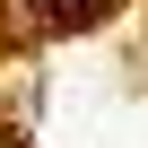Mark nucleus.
I'll use <instances>...</instances> for the list:
<instances>
[{"label": "nucleus", "mask_w": 148, "mask_h": 148, "mask_svg": "<svg viewBox=\"0 0 148 148\" xmlns=\"http://www.w3.org/2000/svg\"><path fill=\"white\" fill-rule=\"evenodd\" d=\"M9 9H18L26 26H44V35H70V26H96L113 0H9Z\"/></svg>", "instance_id": "obj_1"}, {"label": "nucleus", "mask_w": 148, "mask_h": 148, "mask_svg": "<svg viewBox=\"0 0 148 148\" xmlns=\"http://www.w3.org/2000/svg\"><path fill=\"white\" fill-rule=\"evenodd\" d=\"M0 148H26V139H0Z\"/></svg>", "instance_id": "obj_2"}]
</instances>
